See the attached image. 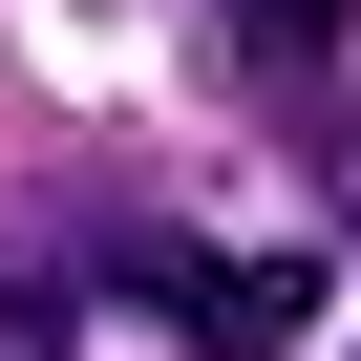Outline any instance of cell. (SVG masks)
Segmentation results:
<instances>
[{"instance_id":"1","label":"cell","mask_w":361,"mask_h":361,"mask_svg":"<svg viewBox=\"0 0 361 361\" xmlns=\"http://www.w3.org/2000/svg\"><path fill=\"white\" fill-rule=\"evenodd\" d=\"M85 276L106 298H149L170 340H213V361H298V319H319V255H192V234H85Z\"/></svg>"},{"instance_id":"2","label":"cell","mask_w":361,"mask_h":361,"mask_svg":"<svg viewBox=\"0 0 361 361\" xmlns=\"http://www.w3.org/2000/svg\"><path fill=\"white\" fill-rule=\"evenodd\" d=\"M234 22H255V85H319L340 64V0H234Z\"/></svg>"},{"instance_id":"3","label":"cell","mask_w":361,"mask_h":361,"mask_svg":"<svg viewBox=\"0 0 361 361\" xmlns=\"http://www.w3.org/2000/svg\"><path fill=\"white\" fill-rule=\"evenodd\" d=\"M0 361H85V319H64V276H0Z\"/></svg>"},{"instance_id":"4","label":"cell","mask_w":361,"mask_h":361,"mask_svg":"<svg viewBox=\"0 0 361 361\" xmlns=\"http://www.w3.org/2000/svg\"><path fill=\"white\" fill-rule=\"evenodd\" d=\"M340 192H361V128H340Z\"/></svg>"}]
</instances>
